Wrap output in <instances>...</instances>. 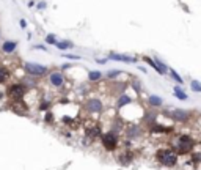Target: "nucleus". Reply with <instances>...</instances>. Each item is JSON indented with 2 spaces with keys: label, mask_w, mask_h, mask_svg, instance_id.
Returning a JSON list of instances; mask_svg holds the SVG:
<instances>
[{
  "label": "nucleus",
  "mask_w": 201,
  "mask_h": 170,
  "mask_svg": "<svg viewBox=\"0 0 201 170\" xmlns=\"http://www.w3.org/2000/svg\"><path fill=\"white\" fill-rule=\"evenodd\" d=\"M156 159L165 167H176L178 153L174 150H170V148H162V150H159L156 153Z\"/></svg>",
  "instance_id": "obj_1"
},
{
  "label": "nucleus",
  "mask_w": 201,
  "mask_h": 170,
  "mask_svg": "<svg viewBox=\"0 0 201 170\" xmlns=\"http://www.w3.org/2000/svg\"><path fill=\"white\" fill-rule=\"evenodd\" d=\"M100 142H102V146L107 151H115L118 148V135L115 132H112V131L100 135Z\"/></svg>",
  "instance_id": "obj_2"
},
{
  "label": "nucleus",
  "mask_w": 201,
  "mask_h": 170,
  "mask_svg": "<svg viewBox=\"0 0 201 170\" xmlns=\"http://www.w3.org/2000/svg\"><path fill=\"white\" fill-rule=\"evenodd\" d=\"M85 109L88 113H100L104 110V102L99 98H90L85 102Z\"/></svg>",
  "instance_id": "obj_3"
},
{
  "label": "nucleus",
  "mask_w": 201,
  "mask_h": 170,
  "mask_svg": "<svg viewBox=\"0 0 201 170\" xmlns=\"http://www.w3.org/2000/svg\"><path fill=\"white\" fill-rule=\"evenodd\" d=\"M170 118L174 120L176 123H187L192 118V113L188 110H184V109H173L170 112Z\"/></svg>",
  "instance_id": "obj_4"
},
{
  "label": "nucleus",
  "mask_w": 201,
  "mask_h": 170,
  "mask_svg": "<svg viewBox=\"0 0 201 170\" xmlns=\"http://www.w3.org/2000/svg\"><path fill=\"white\" fill-rule=\"evenodd\" d=\"M178 151L176 153H187V151H190L192 148H193V140L188 137V135H179V139H178Z\"/></svg>",
  "instance_id": "obj_5"
},
{
  "label": "nucleus",
  "mask_w": 201,
  "mask_h": 170,
  "mask_svg": "<svg viewBox=\"0 0 201 170\" xmlns=\"http://www.w3.org/2000/svg\"><path fill=\"white\" fill-rule=\"evenodd\" d=\"M24 68H25V71L28 73V74H32V76H44L46 73H47V68L44 66V65H39V63H25L24 65Z\"/></svg>",
  "instance_id": "obj_6"
},
{
  "label": "nucleus",
  "mask_w": 201,
  "mask_h": 170,
  "mask_svg": "<svg viewBox=\"0 0 201 170\" xmlns=\"http://www.w3.org/2000/svg\"><path fill=\"white\" fill-rule=\"evenodd\" d=\"M8 93H10V96H13L16 101H19V99H22V98L25 96V87H24L22 84H14V85L10 87Z\"/></svg>",
  "instance_id": "obj_7"
},
{
  "label": "nucleus",
  "mask_w": 201,
  "mask_h": 170,
  "mask_svg": "<svg viewBox=\"0 0 201 170\" xmlns=\"http://www.w3.org/2000/svg\"><path fill=\"white\" fill-rule=\"evenodd\" d=\"M49 82H50L52 87L60 88V87H63V84H64V76H63L61 73H58V71H54V73H50V76H49Z\"/></svg>",
  "instance_id": "obj_8"
},
{
  "label": "nucleus",
  "mask_w": 201,
  "mask_h": 170,
  "mask_svg": "<svg viewBox=\"0 0 201 170\" xmlns=\"http://www.w3.org/2000/svg\"><path fill=\"white\" fill-rule=\"evenodd\" d=\"M109 60L123 62V63H135V62H137V58H134V57L123 55V54H116V52H110V54H109Z\"/></svg>",
  "instance_id": "obj_9"
},
{
  "label": "nucleus",
  "mask_w": 201,
  "mask_h": 170,
  "mask_svg": "<svg viewBox=\"0 0 201 170\" xmlns=\"http://www.w3.org/2000/svg\"><path fill=\"white\" fill-rule=\"evenodd\" d=\"M148 104H149V107H152V109H159V107L163 106V99H162L160 96H157V95H151V96L148 98Z\"/></svg>",
  "instance_id": "obj_10"
},
{
  "label": "nucleus",
  "mask_w": 201,
  "mask_h": 170,
  "mask_svg": "<svg viewBox=\"0 0 201 170\" xmlns=\"http://www.w3.org/2000/svg\"><path fill=\"white\" fill-rule=\"evenodd\" d=\"M142 132H140V128L137 126V124H131V126H127V129H126V135L129 137V139H135V137H138Z\"/></svg>",
  "instance_id": "obj_11"
},
{
  "label": "nucleus",
  "mask_w": 201,
  "mask_h": 170,
  "mask_svg": "<svg viewBox=\"0 0 201 170\" xmlns=\"http://www.w3.org/2000/svg\"><path fill=\"white\" fill-rule=\"evenodd\" d=\"M132 157H134V156H132V153H131L129 150H124V151L120 154V157H118V159H120V162H121L123 165H127V164H131Z\"/></svg>",
  "instance_id": "obj_12"
},
{
  "label": "nucleus",
  "mask_w": 201,
  "mask_h": 170,
  "mask_svg": "<svg viewBox=\"0 0 201 170\" xmlns=\"http://www.w3.org/2000/svg\"><path fill=\"white\" fill-rule=\"evenodd\" d=\"M173 95H174L179 101H187V99H188V95H187L181 87H174V88H173Z\"/></svg>",
  "instance_id": "obj_13"
},
{
  "label": "nucleus",
  "mask_w": 201,
  "mask_h": 170,
  "mask_svg": "<svg viewBox=\"0 0 201 170\" xmlns=\"http://www.w3.org/2000/svg\"><path fill=\"white\" fill-rule=\"evenodd\" d=\"M132 102V99L127 96V95H121L120 98H118V101H116V107L118 109H123L124 106H127V104H131Z\"/></svg>",
  "instance_id": "obj_14"
},
{
  "label": "nucleus",
  "mask_w": 201,
  "mask_h": 170,
  "mask_svg": "<svg viewBox=\"0 0 201 170\" xmlns=\"http://www.w3.org/2000/svg\"><path fill=\"white\" fill-rule=\"evenodd\" d=\"M173 128H165V126H160V124H152L151 126V132H159V134H168L171 132Z\"/></svg>",
  "instance_id": "obj_15"
},
{
  "label": "nucleus",
  "mask_w": 201,
  "mask_h": 170,
  "mask_svg": "<svg viewBox=\"0 0 201 170\" xmlns=\"http://www.w3.org/2000/svg\"><path fill=\"white\" fill-rule=\"evenodd\" d=\"M86 135H88V137H91V139L100 137V135H102V129H100L99 126H94V128H91V129H88V131H86Z\"/></svg>",
  "instance_id": "obj_16"
},
{
  "label": "nucleus",
  "mask_w": 201,
  "mask_h": 170,
  "mask_svg": "<svg viewBox=\"0 0 201 170\" xmlns=\"http://www.w3.org/2000/svg\"><path fill=\"white\" fill-rule=\"evenodd\" d=\"M102 79V73L100 71H88V80L90 82H99Z\"/></svg>",
  "instance_id": "obj_17"
},
{
  "label": "nucleus",
  "mask_w": 201,
  "mask_h": 170,
  "mask_svg": "<svg viewBox=\"0 0 201 170\" xmlns=\"http://www.w3.org/2000/svg\"><path fill=\"white\" fill-rule=\"evenodd\" d=\"M60 51H66V49H72L74 47V44L71 43V41H68V40H63V41H57V44H55Z\"/></svg>",
  "instance_id": "obj_18"
},
{
  "label": "nucleus",
  "mask_w": 201,
  "mask_h": 170,
  "mask_svg": "<svg viewBox=\"0 0 201 170\" xmlns=\"http://www.w3.org/2000/svg\"><path fill=\"white\" fill-rule=\"evenodd\" d=\"M168 73H170V76L173 77V80H174L176 84H179V85H182V84H184L182 77H181V76H179V74H178V73H176L173 68H168Z\"/></svg>",
  "instance_id": "obj_19"
},
{
  "label": "nucleus",
  "mask_w": 201,
  "mask_h": 170,
  "mask_svg": "<svg viewBox=\"0 0 201 170\" xmlns=\"http://www.w3.org/2000/svg\"><path fill=\"white\" fill-rule=\"evenodd\" d=\"M154 62H156V65L159 66V69H160V73H162V74H167V73H168V66H167L160 58H157V57H156V58H154Z\"/></svg>",
  "instance_id": "obj_20"
},
{
  "label": "nucleus",
  "mask_w": 201,
  "mask_h": 170,
  "mask_svg": "<svg viewBox=\"0 0 201 170\" xmlns=\"http://www.w3.org/2000/svg\"><path fill=\"white\" fill-rule=\"evenodd\" d=\"M16 46H18V44H16L14 41H7V43L3 44V51H5L7 54H10V52H13V51L16 49Z\"/></svg>",
  "instance_id": "obj_21"
},
{
  "label": "nucleus",
  "mask_w": 201,
  "mask_h": 170,
  "mask_svg": "<svg viewBox=\"0 0 201 170\" xmlns=\"http://www.w3.org/2000/svg\"><path fill=\"white\" fill-rule=\"evenodd\" d=\"M190 88L195 93H201V82L199 80H190Z\"/></svg>",
  "instance_id": "obj_22"
},
{
  "label": "nucleus",
  "mask_w": 201,
  "mask_h": 170,
  "mask_svg": "<svg viewBox=\"0 0 201 170\" xmlns=\"http://www.w3.org/2000/svg\"><path fill=\"white\" fill-rule=\"evenodd\" d=\"M143 60H145V62H146V63H148V65H149V66L154 69V71H157L159 74H162V73H160V69H159V66L156 65V62H154L152 58H149V57H143Z\"/></svg>",
  "instance_id": "obj_23"
},
{
  "label": "nucleus",
  "mask_w": 201,
  "mask_h": 170,
  "mask_svg": "<svg viewBox=\"0 0 201 170\" xmlns=\"http://www.w3.org/2000/svg\"><path fill=\"white\" fill-rule=\"evenodd\" d=\"M8 79V69L5 66H0V84H3Z\"/></svg>",
  "instance_id": "obj_24"
},
{
  "label": "nucleus",
  "mask_w": 201,
  "mask_h": 170,
  "mask_svg": "<svg viewBox=\"0 0 201 170\" xmlns=\"http://www.w3.org/2000/svg\"><path fill=\"white\" fill-rule=\"evenodd\" d=\"M46 43H47V44H54V46H55V44H57V38H55V35H47V36H46Z\"/></svg>",
  "instance_id": "obj_25"
},
{
  "label": "nucleus",
  "mask_w": 201,
  "mask_h": 170,
  "mask_svg": "<svg viewBox=\"0 0 201 170\" xmlns=\"http://www.w3.org/2000/svg\"><path fill=\"white\" fill-rule=\"evenodd\" d=\"M118 74H120V71H109V73H107V77H109V79H115Z\"/></svg>",
  "instance_id": "obj_26"
},
{
  "label": "nucleus",
  "mask_w": 201,
  "mask_h": 170,
  "mask_svg": "<svg viewBox=\"0 0 201 170\" xmlns=\"http://www.w3.org/2000/svg\"><path fill=\"white\" fill-rule=\"evenodd\" d=\"M63 57H66V58H69V60H80V55H72V54H66V55H63Z\"/></svg>",
  "instance_id": "obj_27"
},
{
  "label": "nucleus",
  "mask_w": 201,
  "mask_h": 170,
  "mask_svg": "<svg viewBox=\"0 0 201 170\" xmlns=\"http://www.w3.org/2000/svg\"><path fill=\"white\" fill-rule=\"evenodd\" d=\"M46 121H47V123H52V121H54V115H52L50 112L46 113Z\"/></svg>",
  "instance_id": "obj_28"
},
{
  "label": "nucleus",
  "mask_w": 201,
  "mask_h": 170,
  "mask_svg": "<svg viewBox=\"0 0 201 170\" xmlns=\"http://www.w3.org/2000/svg\"><path fill=\"white\" fill-rule=\"evenodd\" d=\"M47 107H49V104H47V102H43V104H41V107H39V109H41V110H46V109H47Z\"/></svg>",
  "instance_id": "obj_29"
},
{
  "label": "nucleus",
  "mask_w": 201,
  "mask_h": 170,
  "mask_svg": "<svg viewBox=\"0 0 201 170\" xmlns=\"http://www.w3.org/2000/svg\"><path fill=\"white\" fill-rule=\"evenodd\" d=\"M96 62H97V63H100V65H104V63L107 62V58H97Z\"/></svg>",
  "instance_id": "obj_30"
},
{
  "label": "nucleus",
  "mask_w": 201,
  "mask_h": 170,
  "mask_svg": "<svg viewBox=\"0 0 201 170\" xmlns=\"http://www.w3.org/2000/svg\"><path fill=\"white\" fill-rule=\"evenodd\" d=\"M38 8H39V10H43V8H46V3H44V2H41V3H38Z\"/></svg>",
  "instance_id": "obj_31"
},
{
  "label": "nucleus",
  "mask_w": 201,
  "mask_h": 170,
  "mask_svg": "<svg viewBox=\"0 0 201 170\" xmlns=\"http://www.w3.org/2000/svg\"><path fill=\"white\" fill-rule=\"evenodd\" d=\"M25 25H27V22H25V21L22 19V21H21V27H25Z\"/></svg>",
  "instance_id": "obj_32"
},
{
  "label": "nucleus",
  "mask_w": 201,
  "mask_h": 170,
  "mask_svg": "<svg viewBox=\"0 0 201 170\" xmlns=\"http://www.w3.org/2000/svg\"><path fill=\"white\" fill-rule=\"evenodd\" d=\"M35 49H43V51H46V47H44V46H35Z\"/></svg>",
  "instance_id": "obj_33"
}]
</instances>
